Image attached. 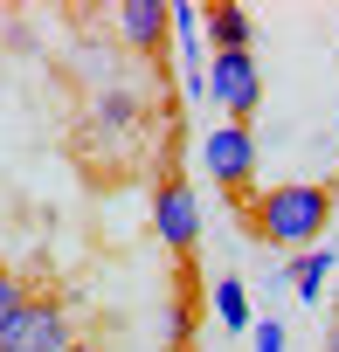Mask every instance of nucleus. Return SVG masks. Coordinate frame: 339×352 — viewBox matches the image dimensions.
Wrapping results in <instances>:
<instances>
[{
    "label": "nucleus",
    "mask_w": 339,
    "mask_h": 352,
    "mask_svg": "<svg viewBox=\"0 0 339 352\" xmlns=\"http://www.w3.org/2000/svg\"><path fill=\"white\" fill-rule=\"evenodd\" d=\"M332 221V187H311V180H291V187H270L249 201V228L263 242H277L284 256H305Z\"/></svg>",
    "instance_id": "f257e3e1"
},
{
    "label": "nucleus",
    "mask_w": 339,
    "mask_h": 352,
    "mask_svg": "<svg viewBox=\"0 0 339 352\" xmlns=\"http://www.w3.org/2000/svg\"><path fill=\"white\" fill-rule=\"evenodd\" d=\"M70 345H76V331H70L63 297H28L0 324V352H70Z\"/></svg>",
    "instance_id": "f03ea898"
},
{
    "label": "nucleus",
    "mask_w": 339,
    "mask_h": 352,
    "mask_svg": "<svg viewBox=\"0 0 339 352\" xmlns=\"http://www.w3.org/2000/svg\"><path fill=\"white\" fill-rule=\"evenodd\" d=\"M208 97L229 111V124H249V111L263 104V69L256 56H208Z\"/></svg>",
    "instance_id": "7ed1b4c3"
},
{
    "label": "nucleus",
    "mask_w": 339,
    "mask_h": 352,
    "mask_svg": "<svg viewBox=\"0 0 339 352\" xmlns=\"http://www.w3.org/2000/svg\"><path fill=\"white\" fill-rule=\"evenodd\" d=\"M201 166H208V180H222L229 194H243L249 173H256V138H249V124H222V131H208Z\"/></svg>",
    "instance_id": "20e7f679"
},
{
    "label": "nucleus",
    "mask_w": 339,
    "mask_h": 352,
    "mask_svg": "<svg viewBox=\"0 0 339 352\" xmlns=\"http://www.w3.org/2000/svg\"><path fill=\"white\" fill-rule=\"evenodd\" d=\"M152 228H159V242L166 249H194L201 242V208H194V187H181V180H166L159 194H152Z\"/></svg>",
    "instance_id": "39448f33"
},
{
    "label": "nucleus",
    "mask_w": 339,
    "mask_h": 352,
    "mask_svg": "<svg viewBox=\"0 0 339 352\" xmlns=\"http://www.w3.org/2000/svg\"><path fill=\"white\" fill-rule=\"evenodd\" d=\"M166 28H174V8H166V0H125V8H118V35L132 49H159Z\"/></svg>",
    "instance_id": "423d86ee"
},
{
    "label": "nucleus",
    "mask_w": 339,
    "mask_h": 352,
    "mask_svg": "<svg viewBox=\"0 0 339 352\" xmlns=\"http://www.w3.org/2000/svg\"><path fill=\"white\" fill-rule=\"evenodd\" d=\"M201 35L215 42L208 56H243V49L256 42V21H249L243 8H229V0H222V8H208V14H201Z\"/></svg>",
    "instance_id": "0eeeda50"
},
{
    "label": "nucleus",
    "mask_w": 339,
    "mask_h": 352,
    "mask_svg": "<svg viewBox=\"0 0 339 352\" xmlns=\"http://www.w3.org/2000/svg\"><path fill=\"white\" fill-rule=\"evenodd\" d=\"M284 276H291V290H298L305 304H318V297H325V276H332V249H305V256H291Z\"/></svg>",
    "instance_id": "6e6552de"
},
{
    "label": "nucleus",
    "mask_w": 339,
    "mask_h": 352,
    "mask_svg": "<svg viewBox=\"0 0 339 352\" xmlns=\"http://www.w3.org/2000/svg\"><path fill=\"white\" fill-rule=\"evenodd\" d=\"M208 304H215V318H222L229 331H249V324H256V318H249V290H243V276H215Z\"/></svg>",
    "instance_id": "1a4fd4ad"
},
{
    "label": "nucleus",
    "mask_w": 339,
    "mask_h": 352,
    "mask_svg": "<svg viewBox=\"0 0 339 352\" xmlns=\"http://www.w3.org/2000/svg\"><path fill=\"white\" fill-rule=\"evenodd\" d=\"M28 297H35V290H28V283H21L14 270H0V324H8V318H14V311H21Z\"/></svg>",
    "instance_id": "9d476101"
},
{
    "label": "nucleus",
    "mask_w": 339,
    "mask_h": 352,
    "mask_svg": "<svg viewBox=\"0 0 339 352\" xmlns=\"http://www.w3.org/2000/svg\"><path fill=\"white\" fill-rule=\"evenodd\" d=\"M256 331V352H284V324H249Z\"/></svg>",
    "instance_id": "9b49d317"
},
{
    "label": "nucleus",
    "mask_w": 339,
    "mask_h": 352,
    "mask_svg": "<svg viewBox=\"0 0 339 352\" xmlns=\"http://www.w3.org/2000/svg\"><path fill=\"white\" fill-rule=\"evenodd\" d=\"M325 352H339V318H332V331H325Z\"/></svg>",
    "instance_id": "f8f14e48"
},
{
    "label": "nucleus",
    "mask_w": 339,
    "mask_h": 352,
    "mask_svg": "<svg viewBox=\"0 0 339 352\" xmlns=\"http://www.w3.org/2000/svg\"><path fill=\"white\" fill-rule=\"evenodd\" d=\"M70 352H104V345H90V338H76V345H70Z\"/></svg>",
    "instance_id": "ddd939ff"
}]
</instances>
